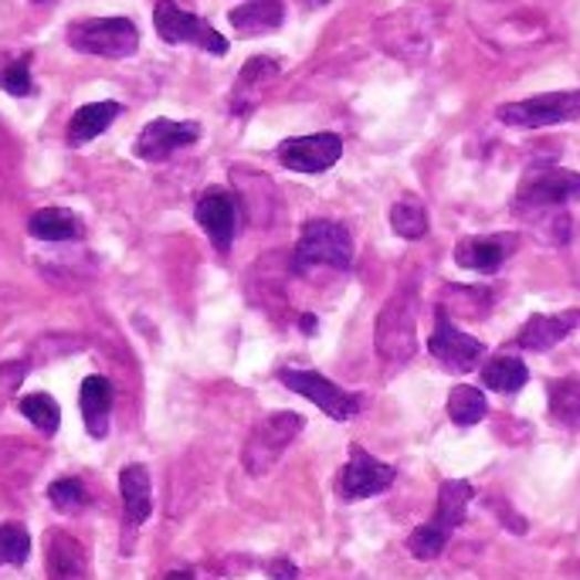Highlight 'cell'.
I'll use <instances>...</instances> for the list:
<instances>
[{
	"label": "cell",
	"instance_id": "obj_1",
	"mask_svg": "<svg viewBox=\"0 0 580 580\" xmlns=\"http://www.w3.org/2000/svg\"><path fill=\"white\" fill-rule=\"evenodd\" d=\"M442 18H445V8L438 4V0H411L407 8L377 21L374 38L391 59L407 62V65H421L432 55V44H435L438 28H442Z\"/></svg>",
	"mask_w": 580,
	"mask_h": 580
},
{
	"label": "cell",
	"instance_id": "obj_2",
	"mask_svg": "<svg viewBox=\"0 0 580 580\" xmlns=\"http://www.w3.org/2000/svg\"><path fill=\"white\" fill-rule=\"evenodd\" d=\"M296 269H309V266H330L346 272L353 266V235L346 225L340 221H305L296 255H292Z\"/></svg>",
	"mask_w": 580,
	"mask_h": 580
},
{
	"label": "cell",
	"instance_id": "obj_3",
	"mask_svg": "<svg viewBox=\"0 0 580 580\" xmlns=\"http://www.w3.org/2000/svg\"><path fill=\"white\" fill-rule=\"evenodd\" d=\"M302 428H305V417L296 411H279V414H269L266 421H258L255 432L245 442V452H241L245 468L251 472V476H266Z\"/></svg>",
	"mask_w": 580,
	"mask_h": 580
},
{
	"label": "cell",
	"instance_id": "obj_4",
	"mask_svg": "<svg viewBox=\"0 0 580 580\" xmlns=\"http://www.w3.org/2000/svg\"><path fill=\"white\" fill-rule=\"evenodd\" d=\"M69 44L82 55L99 59H130L139 48V31L130 18H95V21H75L69 28Z\"/></svg>",
	"mask_w": 580,
	"mask_h": 580
},
{
	"label": "cell",
	"instance_id": "obj_5",
	"mask_svg": "<svg viewBox=\"0 0 580 580\" xmlns=\"http://www.w3.org/2000/svg\"><path fill=\"white\" fill-rule=\"evenodd\" d=\"M496 116H499V123L516 126V130H547V126L573 123V120H580V89L506 102V105H499Z\"/></svg>",
	"mask_w": 580,
	"mask_h": 580
},
{
	"label": "cell",
	"instance_id": "obj_6",
	"mask_svg": "<svg viewBox=\"0 0 580 580\" xmlns=\"http://www.w3.org/2000/svg\"><path fill=\"white\" fill-rule=\"evenodd\" d=\"M414 305H417L414 282L411 286L404 282L387 299V305L377 315L374 343H377V353H384L387 360H411L414 350H417V340H414Z\"/></svg>",
	"mask_w": 580,
	"mask_h": 580
},
{
	"label": "cell",
	"instance_id": "obj_7",
	"mask_svg": "<svg viewBox=\"0 0 580 580\" xmlns=\"http://www.w3.org/2000/svg\"><path fill=\"white\" fill-rule=\"evenodd\" d=\"M573 200H580V174L543 167L522 180L512 207H516V215H534V210H557Z\"/></svg>",
	"mask_w": 580,
	"mask_h": 580
},
{
	"label": "cell",
	"instance_id": "obj_8",
	"mask_svg": "<svg viewBox=\"0 0 580 580\" xmlns=\"http://www.w3.org/2000/svg\"><path fill=\"white\" fill-rule=\"evenodd\" d=\"M153 24H156V34H160L167 44H200L204 51H210V55H228V38L218 34L215 28H210L207 21H200L197 14H187L180 11L174 0H160L153 11Z\"/></svg>",
	"mask_w": 580,
	"mask_h": 580
},
{
	"label": "cell",
	"instance_id": "obj_9",
	"mask_svg": "<svg viewBox=\"0 0 580 580\" xmlns=\"http://www.w3.org/2000/svg\"><path fill=\"white\" fill-rule=\"evenodd\" d=\"M428 350H432V356L445 366V371H452V374L476 371L479 360L486 356V343L476 340V336H468V333H462V330L452 323L448 309H438V312H435V333H432V340H428Z\"/></svg>",
	"mask_w": 580,
	"mask_h": 580
},
{
	"label": "cell",
	"instance_id": "obj_10",
	"mask_svg": "<svg viewBox=\"0 0 580 580\" xmlns=\"http://www.w3.org/2000/svg\"><path fill=\"white\" fill-rule=\"evenodd\" d=\"M279 381L292 391V394H302L309 397L315 407H320L323 414H330L333 421H350L360 414V397L343 391L340 384H333L330 377L323 374H312V371H292V366H286V371H279Z\"/></svg>",
	"mask_w": 580,
	"mask_h": 580
},
{
	"label": "cell",
	"instance_id": "obj_11",
	"mask_svg": "<svg viewBox=\"0 0 580 580\" xmlns=\"http://www.w3.org/2000/svg\"><path fill=\"white\" fill-rule=\"evenodd\" d=\"M343 156V139L336 133L292 136L279 143V164L296 174H323Z\"/></svg>",
	"mask_w": 580,
	"mask_h": 580
},
{
	"label": "cell",
	"instance_id": "obj_12",
	"mask_svg": "<svg viewBox=\"0 0 580 580\" xmlns=\"http://www.w3.org/2000/svg\"><path fill=\"white\" fill-rule=\"evenodd\" d=\"M397 479V468L374 458L371 452L353 448L350 462L343 468V496L346 499H366V496H377L384 489H391Z\"/></svg>",
	"mask_w": 580,
	"mask_h": 580
},
{
	"label": "cell",
	"instance_id": "obj_13",
	"mask_svg": "<svg viewBox=\"0 0 580 580\" xmlns=\"http://www.w3.org/2000/svg\"><path fill=\"white\" fill-rule=\"evenodd\" d=\"M200 139V126L197 123H174V120H153L146 123V130L136 139V156L149 164H160L167 156H174L177 149L190 146Z\"/></svg>",
	"mask_w": 580,
	"mask_h": 580
},
{
	"label": "cell",
	"instance_id": "obj_14",
	"mask_svg": "<svg viewBox=\"0 0 580 580\" xmlns=\"http://www.w3.org/2000/svg\"><path fill=\"white\" fill-rule=\"evenodd\" d=\"M194 218L218 251L231 248L235 228H238V204L228 190H207L194 207Z\"/></svg>",
	"mask_w": 580,
	"mask_h": 580
},
{
	"label": "cell",
	"instance_id": "obj_15",
	"mask_svg": "<svg viewBox=\"0 0 580 580\" xmlns=\"http://www.w3.org/2000/svg\"><path fill=\"white\" fill-rule=\"evenodd\" d=\"M573 330H580V309H563V312H553V315L540 312V315H530V320L522 323V330L516 336V346L534 350V353H547L557 343H563Z\"/></svg>",
	"mask_w": 580,
	"mask_h": 580
},
{
	"label": "cell",
	"instance_id": "obj_16",
	"mask_svg": "<svg viewBox=\"0 0 580 580\" xmlns=\"http://www.w3.org/2000/svg\"><path fill=\"white\" fill-rule=\"evenodd\" d=\"M516 235H493V238H462L455 245V261L468 272H479V276H493L499 272L503 261L512 255L516 248Z\"/></svg>",
	"mask_w": 580,
	"mask_h": 580
},
{
	"label": "cell",
	"instance_id": "obj_17",
	"mask_svg": "<svg viewBox=\"0 0 580 580\" xmlns=\"http://www.w3.org/2000/svg\"><path fill=\"white\" fill-rule=\"evenodd\" d=\"M279 72H282V65L276 59H266V55L245 62L241 72H238V82L231 89V113L248 116L261 102V95H266V89L279 79Z\"/></svg>",
	"mask_w": 580,
	"mask_h": 580
},
{
	"label": "cell",
	"instance_id": "obj_18",
	"mask_svg": "<svg viewBox=\"0 0 580 580\" xmlns=\"http://www.w3.org/2000/svg\"><path fill=\"white\" fill-rule=\"evenodd\" d=\"M113 384L92 374L82 381V391H79V407H82V417H85V428L92 438H105L110 435V411H113Z\"/></svg>",
	"mask_w": 580,
	"mask_h": 580
},
{
	"label": "cell",
	"instance_id": "obj_19",
	"mask_svg": "<svg viewBox=\"0 0 580 580\" xmlns=\"http://www.w3.org/2000/svg\"><path fill=\"white\" fill-rule=\"evenodd\" d=\"M228 21L241 38H258V34H269V31L282 28L286 4L282 0H245L241 8H235L228 14Z\"/></svg>",
	"mask_w": 580,
	"mask_h": 580
},
{
	"label": "cell",
	"instance_id": "obj_20",
	"mask_svg": "<svg viewBox=\"0 0 580 580\" xmlns=\"http://www.w3.org/2000/svg\"><path fill=\"white\" fill-rule=\"evenodd\" d=\"M120 113H123V105L113 102V99L82 105V110H79V113L72 116V123H69V143H72V146L92 143L95 136H102L105 130L113 126V120H116Z\"/></svg>",
	"mask_w": 580,
	"mask_h": 580
},
{
	"label": "cell",
	"instance_id": "obj_21",
	"mask_svg": "<svg viewBox=\"0 0 580 580\" xmlns=\"http://www.w3.org/2000/svg\"><path fill=\"white\" fill-rule=\"evenodd\" d=\"M85 550L69 534H48V570L51 580H82L85 577Z\"/></svg>",
	"mask_w": 580,
	"mask_h": 580
},
{
	"label": "cell",
	"instance_id": "obj_22",
	"mask_svg": "<svg viewBox=\"0 0 580 580\" xmlns=\"http://www.w3.org/2000/svg\"><path fill=\"white\" fill-rule=\"evenodd\" d=\"M472 499H476V489H472V483H465V479L442 483V489H438V509H435L432 522L452 537L458 526L465 522V509H468Z\"/></svg>",
	"mask_w": 580,
	"mask_h": 580
},
{
	"label": "cell",
	"instance_id": "obj_23",
	"mask_svg": "<svg viewBox=\"0 0 580 580\" xmlns=\"http://www.w3.org/2000/svg\"><path fill=\"white\" fill-rule=\"evenodd\" d=\"M28 231L38 241H75L82 235V221L69 207H41L31 215Z\"/></svg>",
	"mask_w": 580,
	"mask_h": 580
},
{
	"label": "cell",
	"instance_id": "obj_24",
	"mask_svg": "<svg viewBox=\"0 0 580 580\" xmlns=\"http://www.w3.org/2000/svg\"><path fill=\"white\" fill-rule=\"evenodd\" d=\"M120 493H123V506H126V519L133 526L146 522L153 503H149V472L143 465H126L120 472Z\"/></svg>",
	"mask_w": 580,
	"mask_h": 580
},
{
	"label": "cell",
	"instance_id": "obj_25",
	"mask_svg": "<svg viewBox=\"0 0 580 580\" xmlns=\"http://www.w3.org/2000/svg\"><path fill=\"white\" fill-rule=\"evenodd\" d=\"M526 381H530V366H526L522 360H516V356L499 353V356H493V360L483 366V384H486L489 391L516 394V391L526 387Z\"/></svg>",
	"mask_w": 580,
	"mask_h": 580
},
{
	"label": "cell",
	"instance_id": "obj_26",
	"mask_svg": "<svg viewBox=\"0 0 580 580\" xmlns=\"http://www.w3.org/2000/svg\"><path fill=\"white\" fill-rule=\"evenodd\" d=\"M547 397H550V414H553L557 425L577 432L580 428V381H573V377L550 381Z\"/></svg>",
	"mask_w": 580,
	"mask_h": 580
},
{
	"label": "cell",
	"instance_id": "obj_27",
	"mask_svg": "<svg viewBox=\"0 0 580 580\" xmlns=\"http://www.w3.org/2000/svg\"><path fill=\"white\" fill-rule=\"evenodd\" d=\"M486 411H489V404H486V394L479 387H468V384L452 387V394H448V417L455 421V425H462V428L479 425V421L486 417Z\"/></svg>",
	"mask_w": 580,
	"mask_h": 580
},
{
	"label": "cell",
	"instance_id": "obj_28",
	"mask_svg": "<svg viewBox=\"0 0 580 580\" xmlns=\"http://www.w3.org/2000/svg\"><path fill=\"white\" fill-rule=\"evenodd\" d=\"M391 228L407 238V241H417L428 235V210L417 197H404L391 207Z\"/></svg>",
	"mask_w": 580,
	"mask_h": 580
},
{
	"label": "cell",
	"instance_id": "obj_29",
	"mask_svg": "<svg viewBox=\"0 0 580 580\" xmlns=\"http://www.w3.org/2000/svg\"><path fill=\"white\" fill-rule=\"evenodd\" d=\"M21 414L31 421L38 432H44V435H55L59 425H62V411H59V404L51 401L48 394H28V397H21Z\"/></svg>",
	"mask_w": 580,
	"mask_h": 580
},
{
	"label": "cell",
	"instance_id": "obj_30",
	"mask_svg": "<svg viewBox=\"0 0 580 580\" xmlns=\"http://www.w3.org/2000/svg\"><path fill=\"white\" fill-rule=\"evenodd\" d=\"M448 534L445 530H438V526L428 519L425 526H417V530L411 534V540H407V550H411V557L414 560H435V557H442V550L448 547Z\"/></svg>",
	"mask_w": 580,
	"mask_h": 580
},
{
	"label": "cell",
	"instance_id": "obj_31",
	"mask_svg": "<svg viewBox=\"0 0 580 580\" xmlns=\"http://www.w3.org/2000/svg\"><path fill=\"white\" fill-rule=\"evenodd\" d=\"M31 557V537L21 522H4L0 526V563L21 567Z\"/></svg>",
	"mask_w": 580,
	"mask_h": 580
},
{
	"label": "cell",
	"instance_id": "obj_32",
	"mask_svg": "<svg viewBox=\"0 0 580 580\" xmlns=\"http://www.w3.org/2000/svg\"><path fill=\"white\" fill-rule=\"evenodd\" d=\"M48 499H51V506H55L59 512H75V509H82V506L89 503L85 486H82L79 479H59V483H51Z\"/></svg>",
	"mask_w": 580,
	"mask_h": 580
},
{
	"label": "cell",
	"instance_id": "obj_33",
	"mask_svg": "<svg viewBox=\"0 0 580 580\" xmlns=\"http://www.w3.org/2000/svg\"><path fill=\"white\" fill-rule=\"evenodd\" d=\"M0 89L11 95H28L31 92V59H18L8 69H0Z\"/></svg>",
	"mask_w": 580,
	"mask_h": 580
},
{
	"label": "cell",
	"instance_id": "obj_34",
	"mask_svg": "<svg viewBox=\"0 0 580 580\" xmlns=\"http://www.w3.org/2000/svg\"><path fill=\"white\" fill-rule=\"evenodd\" d=\"M269 577H272V580H299V567H296L292 560L279 557V560L269 563Z\"/></svg>",
	"mask_w": 580,
	"mask_h": 580
},
{
	"label": "cell",
	"instance_id": "obj_35",
	"mask_svg": "<svg viewBox=\"0 0 580 580\" xmlns=\"http://www.w3.org/2000/svg\"><path fill=\"white\" fill-rule=\"evenodd\" d=\"M296 4H302V8H309V11H315V8H327L330 0H296Z\"/></svg>",
	"mask_w": 580,
	"mask_h": 580
},
{
	"label": "cell",
	"instance_id": "obj_36",
	"mask_svg": "<svg viewBox=\"0 0 580 580\" xmlns=\"http://www.w3.org/2000/svg\"><path fill=\"white\" fill-rule=\"evenodd\" d=\"M164 580H194V573H187V570H174V573H167Z\"/></svg>",
	"mask_w": 580,
	"mask_h": 580
},
{
	"label": "cell",
	"instance_id": "obj_37",
	"mask_svg": "<svg viewBox=\"0 0 580 580\" xmlns=\"http://www.w3.org/2000/svg\"><path fill=\"white\" fill-rule=\"evenodd\" d=\"M302 327H305V330H309V333H312V330H315V320H312V315H302Z\"/></svg>",
	"mask_w": 580,
	"mask_h": 580
},
{
	"label": "cell",
	"instance_id": "obj_38",
	"mask_svg": "<svg viewBox=\"0 0 580 580\" xmlns=\"http://www.w3.org/2000/svg\"><path fill=\"white\" fill-rule=\"evenodd\" d=\"M31 4H48V0H31Z\"/></svg>",
	"mask_w": 580,
	"mask_h": 580
}]
</instances>
